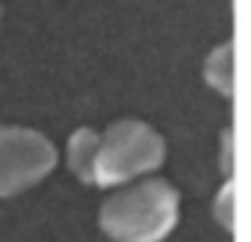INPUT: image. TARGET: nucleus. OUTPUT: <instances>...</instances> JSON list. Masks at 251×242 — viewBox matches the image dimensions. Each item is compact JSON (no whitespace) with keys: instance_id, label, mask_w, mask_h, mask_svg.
<instances>
[{"instance_id":"nucleus-1","label":"nucleus","mask_w":251,"mask_h":242,"mask_svg":"<svg viewBox=\"0 0 251 242\" xmlns=\"http://www.w3.org/2000/svg\"><path fill=\"white\" fill-rule=\"evenodd\" d=\"M180 195L163 177L112 192L100 207V227L112 242H163L177 224Z\"/></svg>"},{"instance_id":"nucleus-2","label":"nucleus","mask_w":251,"mask_h":242,"mask_svg":"<svg viewBox=\"0 0 251 242\" xmlns=\"http://www.w3.org/2000/svg\"><path fill=\"white\" fill-rule=\"evenodd\" d=\"M166 160V142L163 136L136 118H121L98 142L95 157V186H118L127 183L136 174L160 169Z\"/></svg>"},{"instance_id":"nucleus-3","label":"nucleus","mask_w":251,"mask_h":242,"mask_svg":"<svg viewBox=\"0 0 251 242\" xmlns=\"http://www.w3.org/2000/svg\"><path fill=\"white\" fill-rule=\"evenodd\" d=\"M56 166V148L30 127L0 124V198H12L45 180Z\"/></svg>"},{"instance_id":"nucleus-4","label":"nucleus","mask_w":251,"mask_h":242,"mask_svg":"<svg viewBox=\"0 0 251 242\" xmlns=\"http://www.w3.org/2000/svg\"><path fill=\"white\" fill-rule=\"evenodd\" d=\"M98 142H100V133H95L92 127H80L68 139V169L77 174L80 183H95Z\"/></svg>"},{"instance_id":"nucleus-5","label":"nucleus","mask_w":251,"mask_h":242,"mask_svg":"<svg viewBox=\"0 0 251 242\" xmlns=\"http://www.w3.org/2000/svg\"><path fill=\"white\" fill-rule=\"evenodd\" d=\"M204 77L207 83L222 92V95H233V45H219L210 56H207V65H204Z\"/></svg>"},{"instance_id":"nucleus-6","label":"nucleus","mask_w":251,"mask_h":242,"mask_svg":"<svg viewBox=\"0 0 251 242\" xmlns=\"http://www.w3.org/2000/svg\"><path fill=\"white\" fill-rule=\"evenodd\" d=\"M233 198H236V186H233V180H227L216 201V218L225 230H233Z\"/></svg>"},{"instance_id":"nucleus-7","label":"nucleus","mask_w":251,"mask_h":242,"mask_svg":"<svg viewBox=\"0 0 251 242\" xmlns=\"http://www.w3.org/2000/svg\"><path fill=\"white\" fill-rule=\"evenodd\" d=\"M222 145H225V151H222V171L233 174V130L222 133Z\"/></svg>"},{"instance_id":"nucleus-8","label":"nucleus","mask_w":251,"mask_h":242,"mask_svg":"<svg viewBox=\"0 0 251 242\" xmlns=\"http://www.w3.org/2000/svg\"><path fill=\"white\" fill-rule=\"evenodd\" d=\"M0 15H3V6H0Z\"/></svg>"}]
</instances>
